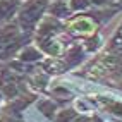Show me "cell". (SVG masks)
Returning <instances> with one entry per match:
<instances>
[{
    "mask_svg": "<svg viewBox=\"0 0 122 122\" xmlns=\"http://www.w3.org/2000/svg\"><path fill=\"white\" fill-rule=\"evenodd\" d=\"M71 28L74 31H77V33H81V35H91L95 31V22L86 19V17H79L71 24Z\"/></svg>",
    "mask_w": 122,
    "mask_h": 122,
    "instance_id": "6da1fadb",
    "label": "cell"
}]
</instances>
